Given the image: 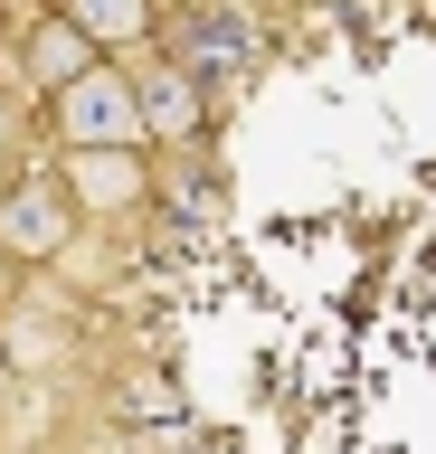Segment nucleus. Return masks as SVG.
Here are the masks:
<instances>
[{"instance_id": "nucleus-1", "label": "nucleus", "mask_w": 436, "mask_h": 454, "mask_svg": "<svg viewBox=\"0 0 436 454\" xmlns=\"http://www.w3.org/2000/svg\"><path fill=\"white\" fill-rule=\"evenodd\" d=\"M162 57L190 67V76L228 105L266 67V10L257 0H171V10H162Z\"/></svg>"}, {"instance_id": "nucleus-2", "label": "nucleus", "mask_w": 436, "mask_h": 454, "mask_svg": "<svg viewBox=\"0 0 436 454\" xmlns=\"http://www.w3.org/2000/svg\"><path fill=\"white\" fill-rule=\"evenodd\" d=\"M76 237H86V208L67 190L58 152L48 161H20L0 180V265H58Z\"/></svg>"}, {"instance_id": "nucleus-3", "label": "nucleus", "mask_w": 436, "mask_h": 454, "mask_svg": "<svg viewBox=\"0 0 436 454\" xmlns=\"http://www.w3.org/2000/svg\"><path fill=\"white\" fill-rule=\"evenodd\" d=\"M38 133L58 142V161H67V152H152L143 95H133V67H115V57H105L86 85L48 95V105H38Z\"/></svg>"}, {"instance_id": "nucleus-4", "label": "nucleus", "mask_w": 436, "mask_h": 454, "mask_svg": "<svg viewBox=\"0 0 436 454\" xmlns=\"http://www.w3.org/2000/svg\"><path fill=\"white\" fill-rule=\"evenodd\" d=\"M133 95H143V133H152V152H190V142L209 133V114H218V95H209L190 67H171L162 48L133 67Z\"/></svg>"}, {"instance_id": "nucleus-5", "label": "nucleus", "mask_w": 436, "mask_h": 454, "mask_svg": "<svg viewBox=\"0 0 436 454\" xmlns=\"http://www.w3.org/2000/svg\"><path fill=\"white\" fill-rule=\"evenodd\" d=\"M95 67H105V48H95L67 10H38V20L20 28V85H29V105H48V95H67V85H86Z\"/></svg>"}, {"instance_id": "nucleus-6", "label": "nucleus", "mask_w": 436, "mask_h": 454, "mask_svg": "<svg viewBox=\"0 0 436 454\" xmlns=\"http://www.w3.org/2000/svg\"><path fill=\"white\" fill-rule=\"evenodd\" d=\"M48 10H67L115 67H143V57L162 48V10H171V0H48Z\"/></svg>"}, {"instance_id": "nucleus-7", "label": "nucleus", "mask_w": 436, "mask_h": 454, "mask_svg": "<svg viewBox=\"0 0 436 454\" xmlns=\"http://www.w3.org/2000/svg\"><path fill=\"white\" fill-rule=\"evenodd\" d=\"M58 170L76 190V208H86V227L115 218V208H143V190H152V152H67Z\"/></svg>"}, {"instance_id": "nucleus-8", "label": "nucleus", "mask_w": 436, "mask_h": 454, "mask_svg": "<svg viewBox=\"0 0 436 454\" xmlns=\"http://www.w3.org/2000/svg\"><path fill=\"white\" fill-rule=\"evenodd\" d=\"M20 397V350H10V332H0V407Z\"/></svg>"}, {"instance_id": "nucleus-9", "label": "nucleus", "mask_w": 436, "mask_h": 454, "mask_svg": "<svg viewBox=\"0 0 436 454\" xmlns=\"http://www.w3.org/2000/svg\"><path fill=\"white\" fill-rule=\"evenodd\" d=\"M38 20V0H0V28H29Z\"/></svg>"}, {"instance_id": "nucleus-10", "label": "nucleus", "mask_w": 436, "mask_h": 454, "mask_svg": "<svg viewBox=\"0 0 436 454\" xmlns=\"http://www.w3.org/2000/svg\"><path fill=\"white\" fill-rule=\"evenodd\" d=\"M0 303H10V294H0Z\"/></svg>"}]
</instances>
